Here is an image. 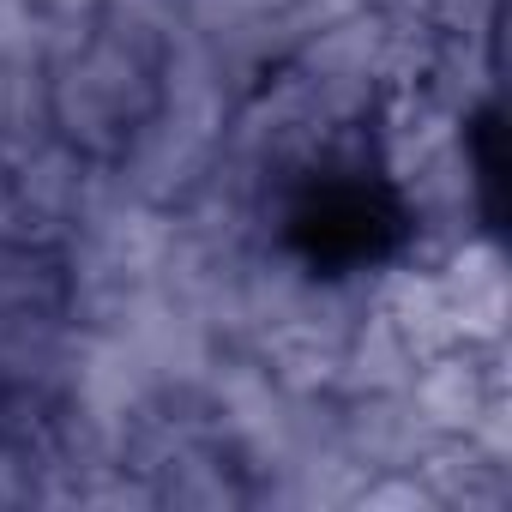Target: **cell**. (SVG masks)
Returning a JSON list of instances; mask_svg holds the SVG:
<instances>
[{"label": "cell", "instance_id": "6da1fadb", "mask_svg": "<svg viewBox=\"0 0 512 512\" xmlns=\"http://www.w3.org/2000/svg\"><path fill=\"white\" fill-rule=\"evenodd\" d=\"M290 235L314 266H362V260H380L386 247H398L404 211L380 181H320L296 205Z\"/></svg>", "mask_w": 512, "mask_h": 512}, {"label": "cell", "instance_id": "7a4b0ae2", "mask_svg": "<svg viewBox=\"0 0 512 512\" xmlns=\"http://www.w3.org/2000/svg\"><path fill=\"white\" fill-rule=\"evenodd\" d=\"M470 139H476V181H482V205H488V217H500V199H494V187H500V157H494V115H482Z\"/></svg>", "mask_w": 512, "mask_h": 512}]
</instances>
